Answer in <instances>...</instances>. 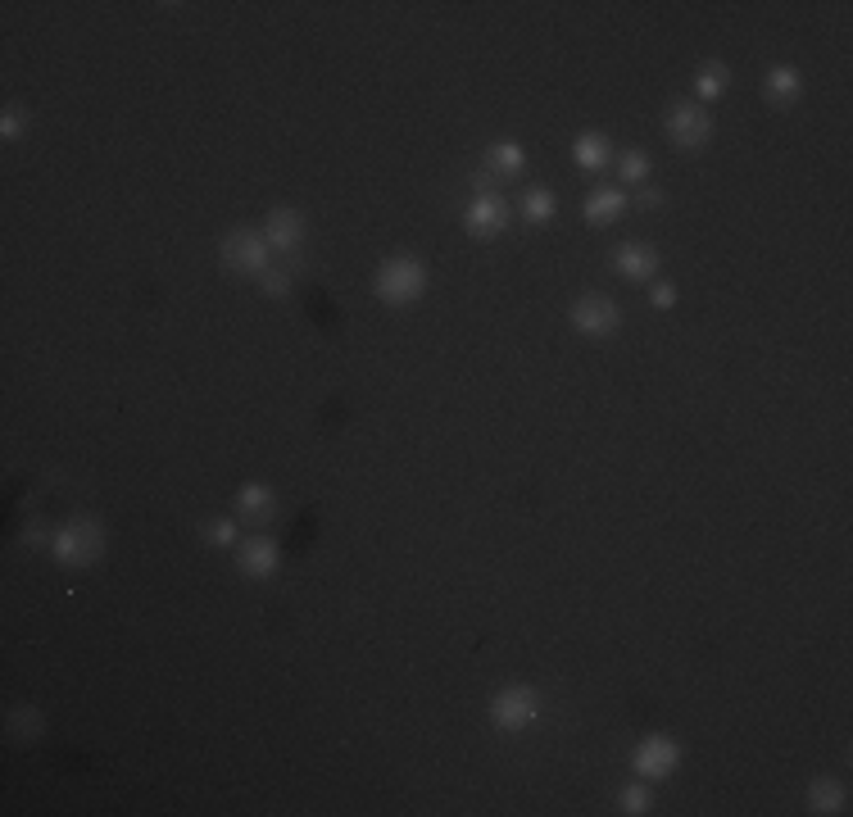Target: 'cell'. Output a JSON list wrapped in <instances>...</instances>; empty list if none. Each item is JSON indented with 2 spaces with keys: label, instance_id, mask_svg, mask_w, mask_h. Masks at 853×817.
I'll list each match as a JSON object with an SVG mask.
<instances>
[{
  "label": "cell",
  "instance_id": "1",
  "mask_svg": "<svg viewBox=\"0 0 853 817\" xmlns=\"http://www.w3.org/2000/svg\"><path fill=\"white\" fill-rule=\"evenodd\" d=\"M50 554H55L59 568H91V563L105 554V527L91 518H78L69 527H59L55 541H50Z\"/></svg>",
  "mask_w": 853,
  "mask_h": 817
},
{
  "label": "cell",
  "instance_id": "2",
  "mask_svg": "<svg viewBox=\"0 0 853 817\" xmlns=\"http://www.w3.org/2000/svg\"><path fill=\"white\" fill-rule=\"evenodd\" d=\"M373 286L386 305H409V300H418L422 291H427V268H422L413 255H395L377 268Z\"/></svg>",
  "mask_w": 853,
  "mask_h": 817
},
{
  "label": "cell",
  "instance_id": "3",
  "mask_svg": "<svg viewBox=\"0 0 853 817\" xmlns=\"http://www.w3.org/2000/svg\"><path fill=\"white\" fill-rule=\"evenodd\" d=\"M536 718H540V690L536 686H504V690H495L491 722L500 731L518 736V731H527Z\"/></svg>",
  "mask_w": 853,
  "mask_h": 817
},
{
  "label": "cell",
  "instance_id": "4",
  "mask_svg": "<svg viewBox=\"0 0 853 817\" xmlns=\"http://www.w3.org/2000/svg\"><path fill=\"white\" fill-rule=\"evenodd\" d=\"M223 264L236 273H264L268 268V241L255 237L250 227H232L223 237Z\"/></svg>",
  "mask_w": 853,
  "mask_h": 817
},
{
  "label": "cell",
  "instance_id": "5",
  "mask_svg": "<svg viewBox=\"0 0 853 817\" xmlns=\"http://www.w3.org/2000/svg\"><path fill=\"white\" fill-rule=\"evenodd\" d=\"M618 323H622V309L608 296H599V291H590V296H581L572 305V327L581 336H608V332H618Z\"/></svg>",
  "mask_w": 853,
  "mask_h": 817
},
{
  "label": "cell",
  "instance_id": "6",
  "mask_svg": "<svg viewBox=\"0 0 853 817\" xmlns=\"http://www.w3.org/2000/svg\"><path fill=\"white\" fill-rule=\"evenodd\" d=\"M667 137L677 141V146L695 150V146H704V141L713 137V119H708V114H704L699 105L681 100V105L667 109Z\"/></svg>",
  "mask_w": 853,
  "mask_h": 817
},
{
  "label": "cell",
  "instance_id": "7",
  "mask_svg": "<svg viewBox=\"0 0 853 817\" xmlns=\"http://www.w3.org/2000/svg\"><path fill=\"white\" fill-rule=\"evenodd\" d=\"M463 227H468L472 237H500L504 227H509V205H504V196H477L468 205V214H463Z\"/></svg>",
  "mask_w": 853,
  "mask_h": 817
},
{
  "label": "cell",
  "instance_id": "8",
  "mask_svg": "<svg viewBox=\"0 0 853 817\" xmlns=\"http://www.w3.org/2000/svg\"><path fill=\"white\" fill-rule=\"evenodd\" d=\"M631 763H636V772L640 777H667V772L681 763V749H677V740H667V736H649L645 745H636V754H631Z\"/></svg>",
  "mask_w": 853,
  "mask_h": 817
},
{
  "label": "cell",
  "instance_id": "9",
  "mask_svg": "<svg viewBox=\"0 0 853 817\" xmlns=\"http://www.w3.org/2000/svg\"><path fill=\"white\" fill-rule=\"evenodd\" d=\"M264 241L273 250H282V255H291V250L304 241V214L300 209H291V205L273 209V214L264 218Z\"/></svg>",
  "mask_w": 853,
  "mask_h": 817
},
{
  "label": "cell",
  "instance_id": "10",
  "mask_svg": "<svg viewBox=\"0 0 853 817\" xmlns=\"http://www.w3.org/2000/svg\"><path fill=\"white\" fill-rule=\"evenodd\" d=\"M613 268H618L627 282H649L658 273V250L645 246V241H622L613 250Z\"/></svg>",
  "mask_w": 853,
  "mask_h": 817
},
{
  "label": "cell",
  "instance_id": "11",
  "mask_svg": "<svg viewBox=\"0 0 853 817\" xmlns=\"http://www.w3.org/2000/svg\"><path fill=\"white\" fill-rule=\"evenodd\" d=\"M277 563H282V550H277V541H268V536H255V541H246L241 550H236L241 577H273Z\"/></svg>",
  "mask_w": 853,
  "mask_h": 817
},
{
  "label": "cell",
  "instance_id": "12",
  "mask_svg": "<svg viewBox=\"0 0 853 817\" xmlns=\"http://www.w3.org/2000/svg\"><path fill=\"white\" fill-rule=\"evenodd\" d=\"M236 513H241L246 522H273L277 495L268 491V486H259V482H246L241 491H236Z\"/></svg>",
  "mask_w": 853,
  "mask_h": 817
},
{
  "label": "cell",
  "instance_id": "13",
  "mask_svg": "<svg viewBox=\"0 0 853 817\" xmlns=\"http://www.w3.org/2000/svg\"><path fill=\"white\" fill-rule=\"evenodd\" d=\"M622 209H627V191L622 187H595L586 196V209H581V214H586V223H613V218H622Z\"/></svg>",
  "mask_w": 853,
  "mask_h": 817
},
{
  "label": "cell",
  "instance_id": "14",
  "mask_svg": "<svg viewBox=\"0 0 853 817\" xmlns=\"http://www.w3.org/2000/svg\"><path fill=\"white\" fill-rule=\"evenodd\" d=\"M763 91H767L772 105H790V100H799V91H804V78H799L795 64H776V69L767 73Z\"/></svg>",
  "mask_w": 853,
  "mask_h": 817
},
{
  "label": "cell",
  "instance_id": "15",
  "mask_svg": "<svg viewBox=\"0 0 853 817\" xmlns=\"http://www.w3.org/2000/svg\"><path fill=\"white\" fill-rule=\"evenodd\" d=\"M572 159H577L581 168H604L608 159H613V141H608L604 132H581V137L572 141Z\"/></svg>",
  "mask_w": 853,
  "mask_h": 817
},
{
  "label": "cell",
  "instance_id": "16",
  "mask_svg": "<svg viewBox=\"0 0 853 817\" xmlns=\"http://www.w3.org/2000/svg\"><path fill=\"white\" fill-rule=\"evenodd\" d=\"M808 813H844V786L831 777H817L808 786Z\"/></svg>",
  "mask_w": 853,
  "mask_h": 817
},
{
  "label": "cell",
  "instance_id": "17",
  "mask_svg": "<svg viewBox=\"0 0 853 817\" xmlns=\"http://www.w3.org/2000/svg\"><path fill=\"white\" fill-rule=\"evenodd\" d=\"M486 164H491L495 178H513V173H522V164H527V155H522L518 141H495L491 150H486Z\"/></svg>",
  "mask_w": 853,
  "mask_h": 817
},
{
  "label": "cell",
  "instance_id": "18",
  "mask_svg": "<svg viewBox=\"0 0 853 817\" xmlns=\"http://www.w3.org/2000/svg\"><path fill=\"white\" fill-rule=\"evenodd\" d=\"M726 87H731V69H726L722 60L699 64V73H695V91H699V100H717Z\"/></svg>",
  "mask_w": 853,
  "mask_h": 817
},
{
  "label": "cell",
  "instance_id": "19",
  "mask_svg": "<svg viewBox=\"0 0 853 817\" xmlns=\"http://www.w3.org/2000/svg\"><path fill=\"white\" fill-rule=\"evenodd\" d=\"M554 209H559V205H554V191L550 187H527V191H522V218H527V223H536V227L550 223Z\"/></svg>",
  "mask_w": 853,
  "mask_h": 817
},
{
  "label": "cell",
  "instance_id": "20",
  "mask_svg": "<svg viewBox=\"0 0 853 817\" xmlns=\"http://www.w3.org/2000/svg\"><path fill=\"white\" fill-rule=\"evenodd\" d=\"M41 731H46V722H41V713L32 709V704H19V709L10 713V736L14 740H37Z\"/></svg>",
  "mask_w": 853,
  "mask_h": 817
},
{
  "label": "cell",
  "instance_id": "21",
  "mask_svg": "<svg viewBox=\"0 0 853 817\" xmlns=\"http://www.w3.org/2000/svg\"><path fill=\"white\" fill-rule=\"evenodd\" d=\"M618 178L622 182H645L649 178V155L645 150H622L618 155Z\"/></svg>",
  "mask_w": 853,
  "mask_h": 817
},
{
  "label": "cell",
  "instance_id": "22",
  "mask_svg": "<svg viewBox=\"0 0 853 817\" xmlns=\"http://www.w3.org/2000/svg\"><path fill=\"white\" fill-rule=\"evenodd\" d=\"M32 128V114L23 105H5V114H0V137L5 141H19L23 132Z\"/></svg>",
  "mask_w": 853,
  "mask_h": 817
},
{
  "label": "cell",
  "instance_id": "23",
  "mask_svg": "<svg viewBox=\"0 0 853 817\" xmlns=\"http://www.w3.org/2000/svg\"><path fill=\"white\" fill-rule=\"evenodd\" d=\"M618 804H622V813L640 817V813H649V808H654V795H649L645 781H636V786H627V790L618 795Z\"/></svg>",
  "mask_w": 853,
  "mask_h": 817
},
{
  "label": "cell",
  "instance_id": "24",
  "mask_svg": "<svg viewBox=\"0 0 853 817\" xmlns=\"http://www.w3.org/2000/svg\"><path fill=\"white\" fill-rule=\"evenodd\" d=\"M205 541H209V545H232V541H236V522H232V518L205 522Z\"/></svg>",
  "mask_w": 853,
  "mask_h": 817
},
{
  "label": "cell",
  "instance_id": "25",
  "mask_svg": "<svg viewBox=\"0 0 853 817\" xmlns=\"http://www.w3.org/2000/svg\"><path fill=\"white\" fill-rule=\"evenodd\" d=\"M259 282H264L268 296H286V291H291V273H286V268H264Z\"/></svg>",
  "mask_w": 853,
  "mask_h": 817
},
{
  "label": "cell",
  "instance_id": "26",
  "mask_svg": "<svg viewBox=\"0 0 853 817\" xmlns=\"http://www.w3.org/2000/svg\"><path fill=\"white\" fill-rule=\"evenodd\" d=\"M649 300H654L658 309H672V305H677V286H672V282H658L654 291H649Z\"/></svg>",
  "mask_w": 853,
  "mask_h": 817
},
{
  "label": "cell",
  "instance_id": "27",
  "mask_svg": "<svg viewBox=\"0 0 853 817\" xmlns=\"http://www.w3.org/2000/svg\"><path fill=\"white\" fill-rule=\"evenodd\" d=\"M640 200H645V205H663V191H658V187H645V191H640Z\"/></svg>",
  "mask_w": 853,
  "mask_h": 817
}]
</instances>
